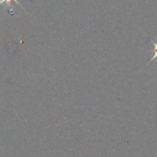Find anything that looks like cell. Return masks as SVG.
<instances>
[{
	"instance_id": "cell-1",
	"label": "cell",
	"mask_w": 157,
	"mask_h": 157,
	"mask_svg": "<svg viewBox=\"0 0 157 157\" xmlns=\"http://www.w3.org/2000/svg\"><path fill=\"white\" fill-rule=\"evenodd\" d=\"M12 1H14V2H15L17 3V4L18 5V6H21V5H20V3L18 2V1H17V0H0V5H2V3H7V5L8 6H11V2Z\"/></svg>"
},
{
	"instance_id": "cell-2",
	"label": "cell",
	"mask_w": 157,
	"mask_h": 157,
	"mask_svg": "<svg viewBox=\"0 0 157 157\" xmlns=\"http://www.w3.org/2000/svg\"><path fill=\"white\" fill-rule=\"evenodd\" d=\"M152 43L153 44V46H154V55H153V58H151L150 61H153L155 58H157V43L154 42V41H152Z\"/></svg>"
}]
</instances>
